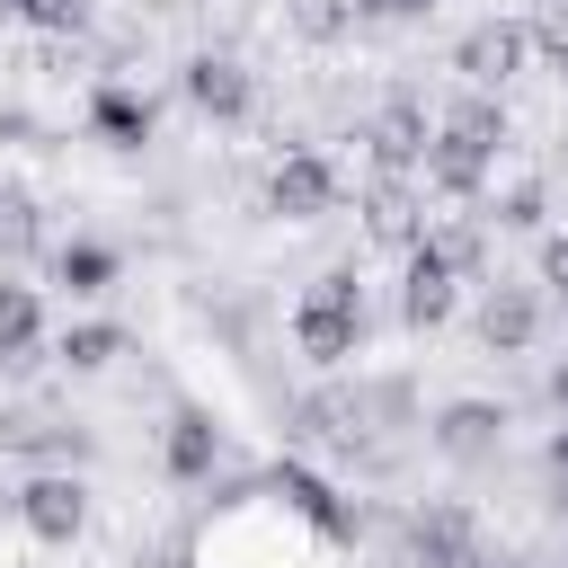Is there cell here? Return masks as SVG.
<instances>
[{"mask_svg":"<svg viewBox=\"0 0 568 568\" xmlns=\"http://www.w3.org/2000/svg\"><path fill=\"white\" fill-rule=\"evenodd\" d=\"M328 559L337 541L311 515H293L266 479H222L186 541V568H328Z\"/></svg>","mask_w":568,"mask_h":568,"instance_id":"obj_1","label":"cell"},{"mask_svg":"<svg viewBox=\"0 0 568 568\" xmlns=\"http://www.w3.org/2000/svg\"><path fill=\"white\" fill-rule=\"evenodd\" d=\"M497 160H506V106L479 98V89H462V98L435 115V142H426L417 186L444 195V204H479V195L497 186Z\"/></svg>","mask_w":568,"mask_h":568,"instance_id":"obj_2","label":"cell"},{"mask_svg":"<svg viewBox=\"0 0 568 568\" xmlns=\"http://www.w3.org/2000/svg\"><path fill=\"white\" fill-rule=\"evenodd\" d=\"M293 346H302L311 364L364 355V284H355V266H328V275L302 284V302H293Z\"/></svg>","mask_w":568,"mask_h":568,"instance_id":"obj_3","label":"cell"},{"mask_svg":"<svg viewBox=\"0 0 568 568\" xmlns=\"http://www.w3.org/2000/svg\"><path fill=\"white\" fill-rule=\"evenodd\" d=\"M257 204H266L275 222H328V213L346 204V169H337L328 151H311V142H293V151H275V169H266V186H257Z\"/></svg>","mask_w":568,"mask_h":568,"instance_id":"obj_4","label":"cell"},{"mask_svg":"<svg viewBox=\"0 0 568 568\" xmlns=\"http://www.w3.org/2000/svg\"><path fill=\"white\" fill-rule=\"evenodd\" d=\"M532 18H479V27H462L453 36V71H462V89H479V98H497V89H515L524 71H532Z\"/></svg>","mask_w":568,"mask_h":568,"instance_id":"obj_5","label":"cell"},{"mask_svg":"<svg viewBox=\"0 0 568 568\" xmlns=\"http://www.w3.org/2000/svg\"><path fill=\"white\" fill-rule=\"evenodd\" d=\"M222 462H231L222 417H213L204 399H178V408L160 417V470H169L178 488H222Z\"/></svg>","mask_w":568,"mask_h":568,"instance_id":"obj_6","label":"cell"},{"mask_svg":"<svg viewBox=\"0 0 568 568\" xmlns=\"http://www.w3.org/2000/svg\"><path fill=\"white\" fill-rule=\"evenodd\" d=\"M18 524H27V541L71 550V541L89 532V479H80V470H36V479L18 488Z\"/></svg>","mask_w":568,"mask_h":568,"instance_id":"obj_7","label":"cell"},{"mask_svg":"<svg viewBox=\"0 0 568 568\" xmlns=\"http://www.w3.org/2000/svg\"><path fill=\"white\" fill-rule=\"evenodd\" d=\"M426 444H435L453 470H488V462L506 453V408H497V399H444L435 426H426Z\"/></svg>","mask_w":568,"mask_h":568,"instance_id":"obj_8","label":"cell"},{"mask_svg":"<svg viewBox=\"0 0 568 568\" xmlns=\"http://www.w3.org/2000/svg\"><path fill=\"white\" fill-rule=\"evenodd\" d=\"M178 89H186V106H195L204 124H248V106H257V80H248L240 53H186Z\"/></svg>","mask_w":568,"mask_h":568,"instance_id":"obj_9","label":"cell"},{"mask_svg":"<svg viewBox=\"0 0 568 568\" xmlns=\"http://www.w3.org/2000/svg\"><path fill=\"white\" fill-rule=\"evenodd\" d=\"M89 133H98L106 151H142V142L160 133L151 89H133L124 71H98V80H89Z\"/></svg>","mask_w":568,"mask_h":568,"instance_id":"obj_10","label":"cell"},{"mask_svg":"<svg viewBox=\"0 0 568 568\" xmlns=\"http://www.w3.org/2000/svg\"><path fill=\"white\" fill-rule=\"evenodd\" d=\"M479 346H488V355H532V346H541V293L515 284V275L479 284Z\"/></svg>","mask_w":568,"mask_h":568,"instance_id":"obj_11","label":"cell"},{"mask_svg":"<svg viewBox=\"0 0 568 568\" xmlns=\"http://www.w3.org/2000/svg\"><path fill=\"white\" fill-rule=\"evenodd\" d=\"M453 311H462V275H453L444 257L408 248V257H399V320H408L417 337H435V328H444Z\"/></svg>","mask_w":568,"mask_h":568,"instance_id":"obj_12","label":"cell"},{"mask_svg":"<svg viewBox=\"0 0 568 568\" xmlns=\"http://www.w3.org/2000/svg\"><path fill=\"white\" fill-rule=\"evenodd\" d=\"M44 275H53V293H71V302H98V293H115V275H124V257H115L106 240H53V257H44Z\"/></svg>","mask_w":568,"mask_h":568,"instance_id":"obj_13","label":"cell"},{"mask_svg":"<svg viewBox=\"0 0 568 568\" xmlns=\"http://www.w3.org/2000/svg\"><path fill=\"white\" fill-rule=\"evenodd\" d=\"M44 355V293L0 275V373H27Z\"/></svg>","mask_w":568,"mask_h":568,"instance_id":"obj_14","label":"cell"},{"mask_svg":"<svg viewBox=\"0 0 568 568\" xmlns=\"http://www.w3.org/2000/svg\"><path fill=\"white\" fill-rule=\"evenodd\" d=\"M0 444H9V453L80 462V453H89V426H80V417H44V408H0Z\"/></svg>","mask_w":568,"mask_h":568,"instance_id":"obj_15","label":"cell"},{"mask_svg":"<svg viewBox=\"0 0 568 568\" xmlns=\"http://www.w3.org/2000/svg\"><path fill=\"white\" fill-rule=\"evenodd\" d=\"M124 346H133V337H124L115 320H71V328L53 337V364H62V373H106Z\"/></svg>","mask_w":568,"mask_h":568,"instance_id":"obj_16","label":"cell"},{"mask_svg":"<svg viewBox=\"0 0 568 568\" xmlns=\"http://www.w3.org/2000/svg\"><path fill=\"white\" fill-rule=\"evenodd\" d=\"M488 204H497L488 222H506V231H532V222H541V204H550V186H541V178L524 169V178H506V186H488Z\"/></svg>","mask_w":568,"mask_h":568,"instance_id":"obj_17","label":"cell"},{"mask_svg":"<svg viewBox=\"0 0 568 568\" xmlns=\"http://www.w3.org/2000/svg\"><path fill=\"white\" fill-rule=\"evenodd\" d=\"M284 27H293L302 44H337V36L355 27V9H346V0H284Z\"/></svg>","mask_w":568,"mask_h":568,"instance_id":"obj_18","label":"cell"},{"mask_svg":"<svg viewBox=\"0 0 568 568\" xmlns=\"http://www.w3.org/2000/svg\"><path fill=\"white\" fill-rule=\"evenodd\" d=\"M541 284H559V293H568V231L541 248Z\"/></svg>","mask_w":568,"mask_h":568,"instance_id":"obj_19","label":"cell"},{"mask_svg":"<svg viewBox=\"0 0 568 568\" xmlns=\"http://www.w3.org/2000/svg\"><path fill=\"white\" fill-rule=\"evenodd\" d=\"M550 408H568V355L550 364Z\"/></svg>","mask_w":568,"mask_h":568,"instance_id":"obj_20","label":"cell"},{"mask_svg":"<svg viewBox=\"0 0 568 568\" xmlns=\"http://www.w3.org/2000/svg\"><path fill=\"white\" fill-rule=\"evenodd\" d=\"M417 9H435V0H390V18H417Z\"/></svg>","mask_w":568,"mask_h":568,"instance_id":"obj_21","label":"cell"},{"mask_svg":"<svg viewBox=\"0 0 568 568\" xmlns=\"http://www.w3.org/2000/svg\"><path fill=\"white\" fill-rule=\"evenodd\" d=\"M550 71H559V98H568V62H550Z\"/></svg>","mask_w":568,"mask_h":568,"instance_id":"obj_22","label":"cell"}]
</instances>
